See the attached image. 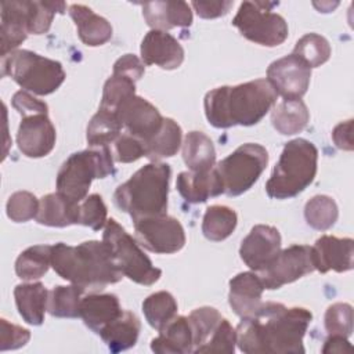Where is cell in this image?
<instances>
[{
	"instance_id": "cell-9",
	"label": "cell",
	"mask_w": 354,
	"mask_h": 354,
	"mask_svg": "<svg viewBox=\"0 0 354 354\" xmlns=\"http://www.w3.org/2000/svg\"><path fill=\"white\" fill-rule=\"evenodd\" d=\"M268 163L267 149L256 142H246L238 147L214 167L223 194L239 196L249 191L259 180Z\"/></svg>"
},
{
	"instance_id": "cell-1",
	"label": "cell",
	"mask_w": 354,
	"mask_h": 354,
	"mask_svg": "<svg viewBox=\"0 0 354 354\" xmlns=\"http://www.w3.org/2000/svg\"><path fill=\"white\" fill-rule=\"evenodd\" d=\"M313 319L304 307H286L266 301L250 315L241 318L235 332L236 344L242 353H304L303 337Z\"/></svg>"
},
{
	"instance_id": "cell-16",
	"label": "cell",
	"mask_w": 354,
	"mask_h": 354,
	"mask_svg": "<svg viewBox=\"0 0 354 354\" xmlns=\"http://www.w3.org/2000/svg\"><path fill=\"white\" fill-rule=\"evenodd\" d=\"M57 133L47 113L25 116L17 133L18 149L28 158L47 156L55 145Z\"/></svg>"
},
{
	"instance_id": "cell-12",
	"label": "cell",
	"mask_w": 354,
	"mask_h": 354,
	"mask_svg": "<svg viewBox=\"0 0 354 354\" xmlns=\"http://www.w3.org/2000/svg\"><path fill=\"white\" fill-rule=\"evenodd\" d=\"M138 243L149 252L171 254L185 245V232L181 223L171 216L162 214L133 221Z\"/></svg>"
},
{
	"instance_id": "cell-47",
	"label": "cell",
	"mask_w": 354,
	"mask_h": 354,
	"mask_svg": "<svg viewBox=\"0 0 354 354\" xmlns=\"http://www.w3.org/2000/svg\"><path fill=\"white\" fill-rule=\"evenodd\" d=\"M12 106L18 111V113L25 116H32L37 113H47L48 115V106L44 101H40L35 98L29 91L19 90L12 95Z\"/></svg>"
},
{
	"instance_id": "cell-28",
	"label": "cell",
	"mask_w": 354,
	"mask_h": 354,
	"mask_svg": "<svg viewBox=\"0 0 354 354\" xmlns=\"http://www.w3.org/2000/svg\"><path fill=\"white\" fill-rule=\"evenodd\" d=\"M79 203L69 201L58 192L47 194L40 199L36 221L47 227H68L77 224Z\"/></svg>"
},
{
	"instance_id": "cell-51",
	"label": "cell",
	"mask_w": 354,
	"mask_h": 354,
	"mask_svg": "<svg viewBox=\"0 0 354 354\" xmlns=\"http://www.w3.org/2000/svg\"><path fill=\"white\" fill-rule=\"evenodd\" d=\"M351 350V344L344 336L339 335H329V337L325 340L322 353H346Z\"/></svg>"
},
{
	"instance_id": "cell-24",
	"label": "cell",
	"mask_w": 354,
	"mask_h": 354,
	"mask_svg": "<svg viewBox=\"0 0 354 354\" xmlns=\"http://www.w3.org/2000/svg\"><path fill=\"white\" fill-rule=\"evenodd\" d=\"M151 348L159 354H187L192 353V330L187 317L176 315L159 329V335L152 339Z\"/></svg>"
},
{
	"instance_id": "cell-22",
	"label": "cell",
	"mask_w": 354,
	"mask_h": 354,
	"mask_svg": "<svg viewBox=\"0 0 354 354\" xmlns=\"http://www.w3.org/2000/svg\"><path fill=\"white\" fill-rule=\"evenodd\" d=\"M176 187L188 203H203L209 198L223 194V185L214 167L209 171H181L177 176Z\"/></svg>"
},
{
	"instance_id": "cell-17",
	"label": "cell",
	"mask_w": 354,
	"mask_h": 354,
	"mask_svg": "<svg viewBox=\"0 0 354 354\" xmlns=\"http://www.w3.org/2000/svg\"><path fill=\"white\" fill-rule=\"evenodd\" d=\"M140 54L144 65H156L166 71L178 68L184 61L183 46L165 30H149L141 41Z\"/></svg>"
},
{
	"instance_id": "cell-5",
	"label": "cell",
	"mask_w": 354,
	"mask_h": 354,
	"mask_svg": "<svg viewBox=\"0 0 354 354\" xmlns=\"http://www.w3.org/2000/svg\"><path fill=\"white\" fill-rule=\"evenodd\" d=\"M318 149L306 138L285 144L281 156L266 183V192L272 199H290L303 192L315 178Z\"/></svg>"
},
{
	"instance_id": "cell-48",
	"label": "cell",
	"mask_w": 354,
	"mask_h": 354,
	"mask_svg": "<svg viewBox=\"0 0 354 354\" xmlns=\"http://www.w3.org/2000/svg\"><path fill=\"white\" fill-rule=\"evenodd\" d=\"M145 72L144 62L134 54H124L113 64V73L130 77L137 82Z\"/></svg>"
},
{
	"instance_id": "cell-35",
	"label": "cell",
	"mask_w": 354,
	"mask_h": 354,
	"mask_svg": "<svg viewBox=\"0 0 354 354\" xmlns=\"http://www.w3.org/2000/svg\"><path fill=\"white\" fill-rule=\"evenodd\" d=\"M120 131L122 124L116 113L100 108L88 122L86 140L90 147H108L118 140Z\"/></svg>"
},
{
	"instance_id": "cell-15",
	"label": "cell",
	"mask_w": 354,
	"mask_h": 354,
	"mask_svg": "<svg viewBox=\"0 0 354 354\" xmlns=\"http://www.w3.org/2000/svg\"><path fill=\"white\" fill-rule=\"evenodd\" d=\"M281 250L279 231L272 225L257 224L242 239L239 254L254 272L267 267Z\"/></svg>"
},
{
	"instance_id": "cell-19",
	"label": "cell",
	"mask_w": 354,
	"mask_h": 354,
	"mask_svg": "<svg viewBox=\"0 0 354 354\" xmlns=\"http://www.w3.org/2000/svg\"><path fill=\"white\" fill-rule=\"evenodd\" d=\"M264 286L256 272L245 271L230 281L228 303L234 313L243 318L253 314L261 306Z\"/></svg>"
},
{
	"instance_id": "cell-14",
	"label": "cell",
	"mask_w": 354,
	"mask_h": 354,
	"mask_svg": "<svg viewBox=\"0 0 354 354\" xmlns=\"http://www.w3.org/2000/svg\"><path fill=\"white\" fill-rule=\"evenodd\" d=\"M116 116L126 133L137 137L144 144L159 131L163 123V116L158 108L136 94L119 105Z\"/></svg>"
},
{
	"instance_id": "cell-30",
	"label": "cell",
	"mask_w": 354,
	"mask_h": 354,
	"mask_svg": "<svg viewBox=\"0 0 354 354\" xmlns=\"http://www.w3.org/2000/svg\"><path fill=\"white\" fill-rule=\"evenodd\" d=\"M183 159L191 171H209L216 163V149L202 131L187 133L183 141Z\"/></svg>"
},
{
	"instance_id": "cell-3",
	"label": "cell",
	"mask_w": 354,
	"mask_h": 354,
	"mask_svg": "<svg viewBox=\"0 0 354 354\" xmlns=\"http://www.w3.org/2000/svg\"><path fill=\"white\" fill-rule=\"evenodd\" d=\"M51 267L62 279L84 290H101L123 278L104 241H84L77 246L64 242L51 245Z\"/></svg>"
},
{
	"instance_id": "cell-25",
	"label": "cell",
	"mask_w": 354,
	"mask_h": 354,
	"mask_svg": "<svg viewBox=\"0 0 354 354\" xmlns=\"http://www.w3.org/2000/svg\"><path fill=\"white\" fill-rule=\"evenodd\" d=\"M69 15L73 19L80 40L88 47L105 44L112 37L111 24L90 7L83 4L69 6Z\"/></svg>"
},
{
	"instance_id": "cell-21",
	"label": "cell",
	"mask_w": 354,
	"mask_h": 354,
	"mask_svg": "<svg viewBox=\"0 0 354 354\" xmlns=\"http://www.w3.org/2000/svg\"><path fill=\"white\" fill-rule=\"evenodd\" d=\"M1 57L17 50L28 37V18L25 0L1 1Z\"/></svg>"
},
{
	"instance_id": "cell-50",
	"label": "cell",
	"mask_w": 354,
	"mask_h": 354,
	"mask_svg": "<svg viewBox=\"0 0 354 354\" xmlns=\"http://www.w3.org/2000/svg\"><path fill=\"white\" fill-rule=\"evenodd\" d=\"M332 140L339 149L353 151V119L339 123L332 131Z\"/></svg>"
},
{
	"instance_id": "cell-36",
	"label": "cell",
	"mask_w": 354,
	"mask_h": 354,
	"mask_svg": "<svg viewBox=\"0 0 354 354\" xmlns=\"http://www.w3.org/2000/svg\"><path fill=\"white\" fill-rule=\"evenodd\" d=\"M142 313L148 324L159 330L176 317L177 301L173 295L166 290L155 292L142 301Z\"/></svg>"
},
{
	"instance_id": "cell-26",
	"label": "cell",
	"mask_w": 354,
	"mask_h": 354,
	"mask_svg": "<svg viewBox=\"0 0 354 354\" xmlns=\"http://www.w3.org/2000/svg\"><path fill=\"white\" fill-rule=\"evenodd\" d=\"M15 306L22 319L29 325H41L47 310L48 290L41 282L19 283L14 289Z\"/></svg>"
},
{
	"instance_id": "cell-49",
	"label": "cell",
	"mask_w": 354,
	"mask_h": 354,
	"mask_svg": "<svg viewBox=\"0 0 354 354\" xmlns=\"http://www.w3.org/2000/svg\"><path fill=\"white\" fill-rule=\"evenodd\" d=\"M232 6H234V1H224V0L191 3V7H194L196 14L205 19H212V18H218L221 15H225Z\"/></svg>"
},
{
	"instance_id": "cell-38",
	"label": "cell",
	"mask_w": 354,
	"mask_h": 354,
	"mask_svg": "<svg viewBox=\"0 0 354 354\" xmlns=\"http://www.w3.org/2000/svg\"><path fill=\"white\" fill-rule=\"evenodd\" d=\"M337 217V205L328 195H315L304 206V218L314 230H329L336 223Z\"/></svg>"
},
{
	"instance_id": "cell-13",
	"label": "cell",
	"mask_w": 354,
	"mask_h": 354,
	"mask_svg": "<svg viewBox=\"0 0 354 354\" xmlns=\"http://www.w3.org/2000/svg\"><path fill=\"white\" fill-rule=\"evenodd\" d=\"M311 68L295 54L285 55L270 64L267 82L283 100L301 98L310 86Z\"/></svg>"
},
{
	"instance_id": "cell-45",
	"label": "cell",
	"mask_w": 354,
	"mask_h": 354,
	"mask_svg": "<svg viewBox=\"0 0 354 354\" xmlns=\"http://www.w3.org/2000/svg\"><path fill=\"white\" fill-rule=\"evenodd\" d=\"M113 159L119 163H131L145 156V145L137 137L123 133L113 142Z\"/></svg>"
},
{
	"instance_id": "cell-42",
	"label": "cell",
	"mask_w": 354,
	"mask_h": 354,
	"mask_svg": "<svg viewBox=\"0 0 354 354\" xmlns=\"http://www.w3.org/2000/svg\"><path fill=\"white\" fill-rule=\"evenodd\" d=\"M106 206L98 194L87 195L80 203H79V220L77 224H82L84 227H90L94 231H98L105 227L108 218H106Z\"/></svg>"
},
{
	"instance_id": "cell-40",
	"label": "cell",
	"mask_w": 354,
	"mask_h": 354,
	"mask_svg": "<svg viewBox=\"0 0 354 354\" xmlns=\"http://www.w3.org/2000/svg\"><path fill=\"white\" fill-rule=\"evenodd\" d=\"M136 94V82L130 77L112 73L105 82L100 108L116 113L119 105Z\"/></svg>"
},
{
	"instance_id": "cell-2",
	"label": "cell",
	"mask_w": 354,
	"mask_h": 354,
	"mask_svg": "<svg viewBox=\"0 0 354 354\" xmlns=\"http://www.w3.org/2000/svg\"><path fill=\"white\" fill-rule=\"evenodd\" d=\"M277 97L267 79L221 86L206 93L205 115L207 122L217 129L253 126L275 105Z\"/></svg>"
},
{
	"instance_id": "cell-44",
	"label": "cell",
	"mask_w": 354,
	"mask_h": 354,
	"mask_svg": "<svg viewBox=\"0 0 354 354\" xmlns=\"http://www.w3.org/2000/svg\"><path fill=\"white\" fill-rule=\"evenodd\" d=\"M236 344V332L228 319L223 318L210 339L201 348L199 353H210V354H232L235 351Z\"/></svg>"
},
{
	"instance_id": "cell-29",
	"label": "cell",
	"mask_w": 354,
	"mask_h": 354,
	"mask_svg": "<svg viewBox=\"0 0 354 354\" xmlns=\"http://www.w3.org/2000/svg\"><path fill=\"white\" fill-rule=\"evenodd\" d=\"M308 120L310 112L301 98L282 100L272 106L271 123L283 136H293L303 131Z\"/></svg>"
},
{
	"instance_id": "cell-4",
	"label": "cell",
	"mask_w": 354,
	"mask_h": 354,
	"mask_svg": "<svg viewBox=\"0 0 354 354\" xmlns=\"http://www.w3.org/2000/svg\"><path fill=\"white\" fill-rule=\"evenodd\" d=\"M170 177L171 169L167 163L151 162L116 188L115 205L130 214L133 221L166 214Z\"/></svg>"
},
{
	"instance_id": "cell-10",
	"label": "cell",
	"mask_w": 354,
	"mask_h": 354,
	"mask_svg": "<svg viewBox=\"0 0 354 354\" xmlns=\"http://www.w3.org/2000/svg\"><path fill=\"white\" fill-rule=\"evenodd\" d=\"M275 6L278 3L243 1L232 19V25L245 39L256 44L279 46L288 39L289 28L282 15L272 12Z\"/></svg>"
},
{
	"instance_id": "cell-27",
	"label": "cell",
	"mask_w": 354,
	"mask_h": 354,
	"mask_svg": "<svg viewBox=\"0 0 354 354\" xmlns=\"http://www.w3.org/2000/svg\"><path fill=\"white\" fill-rule=\"evenodd\" d=\"M141 330V322L138 317L127 310L105 325L100 330V337L108 346L112 353H119L131 348L138 339Z\"/></svg>"
},
{
	"instance_id": "cell-41",
	"label": "cell",
	"mask_w": 354,
	"mask_h": 354,
	"mask_svg": "<svg viewBox=\"0 0 354 354\" xmlns=\"http://www.w3.org/2000/svg\"><path fill=\"white\" fill-rule=\"evenodd\" d=\"M40 201L29 191L14 192L6 205L7 216L14 223H25L36 218Z\"/></svg>"
},
{
	"instance_id": "cell-11",
	"label": "cell",
	"mask_w": 354,
	"mask_h": 354,
	"mask_svg": "<svg viewBox=\"0 0 354 354\" xmlns=\"http://www.w3.org/2000/svg\"><path fill=\"white\" fill-rule=\"evenodd\" d=\"M315 270L313 250L308 245H290L279 250L275 259L263 270L257 271L264 289H279Z\"/></svg>"
},
{
	"instance_id": "cell-37",
	"label": "cell",
	"mask_w": 354,
	"mask_h": 354,
	"mask_svg": "<svg viewBox=\"0 0 354 354\" xmlns=\"http://www.w3.org/2000/svg\"><path fill=\"white\" fill-rule=\"evenodd\" d=\"M223 317L214 307H199L195 308L189 317V325L192 330V343L194 348L192 353H199L201 348L206 344V342L210 339L218 324L221 322Z\"/></svg>"
},
{
	"instance_id": "cell-43",
	"label": "cell",
	"mask_w": 354,
	"mask_h": 354,
	"mask_svg": "<svg viewBox=\"0 0 354 354\" xmlns=\"http://www.w3.org/2000/svg\"><path fill=\"white\" fill-rule=\"evenodd\" d=\"M324 321L329 335L348 337L353 332V307L348 303H335L328 307Z\"/></svg>"
},
{
	"instance_id": "cell-8",
	"label": "cell",
	"mask_w": 354,
	"mask_h": 354,
	"mask_svg": "<svg viewBox=\"0 0 354 354\" xmlns=\"http://www.w3.org/2000/svg\"><path fill=\"white\" fill-rule=\"evenodd\" d=\"M102 241L109 248L123 277L144 286L153 285L162 277V270L152 264L136 239L115 218L106 221Z\"/></svg>"
},
{
	"instance_id": "cell-46",
	"label": "cell",
	"mask_w": 354,
	"mask_h": 354,
	"mask_svg": "<svg viewBox=\"0 0 354 354\" xmlns=\"http://www.w3.org/2000/svg\"><path fill=\"white\" fill-rule=\"evenodd\" d=\"M1 332H0V350H15L25 346L30 339V332L19 325L11 324L7 319H0Z\"/></svg>"
},
{
	"instance_id": "cell-31",
	"label": "cell",
	"mask_w": 354,
	"mask_h": 354,
	"mask_svg": "<svg viewBox=\"0 0 354 354\" xmlns=\"http://www.w3.org/2000/svg\"><path fill=\"white\" fill-rule=\"evenodd\" d=\"M183 131L180 124L171 118H163L162 127L151 137L145 145V156L152 162H159L163 158H170L177 153L181 147Z\"/></svg>"
},
{
	"instance_id": "cell-33",
	"label": "cell",
	"mask_w": 354,
	"mask_h": 354,
	"mask_svg": "<svg viewBox=\"0 0 354 354\" xmlns=\"http://www.w3.org/2000/svg\"><path fill=\"white\" fill-rule=\"evenodd\" d=\"M84 289L77 285H58L48 292L47 311L57 318H77L80 317V301Z\"/></svg>"
},
{
	"instance_id": "cell-32",
	"label": "cell",
	"mask_w": 354,
	"mask_h": 354,
	"mask_svg": "<svg viewBox=\"0 0 354 354\" xmlns=\"http://www.w3.org/2000/svg\"><path fill=\"white\" fill-rule=\"evenodd\" d=\"M236 223L238 216L234 209L224 205H213L203 214L202 232L209 241L220 242L234 232Z\"/></svg>"
},
{
	"instance_id": "cell-39",
	"label": "cell",
	"mask_w": 354,
	"mask_h": 354,
	"mask_svg": "<svg viewBox=\"0 0 354 354\" xmlns=\"http://www.w3.org/2000/svg\"><path fill=\"white\" fill-rule=\"evenodd\" d=\"M292 54L304 61L310 68H317L329 59L330 44L321 35L307 33L296 41Z\"/></svg>"
},
{
	"instance_id": "cell-7",
	"label": "cell",
	"mask_w": 354,
	"mask_h": 354,
	"mask_svg": "<svg viewBox=\"0 0 354 354\" xmlns=\"http://www.w3.org/2000/svg\"><path fill=\"white\" fill-rule=\"evenodd\" d=\"M1 76H10L25 91L48 95L64 83L66 73L55 59L30 50H15L1 57Z\"/></svg>"
},
{
	"instance_id": "cell-6",
	"label": "cell",
	"mask_w": 354,
	"mask_h": 354,
	"mask_svg": "<svg viewBox=\"0 0 354 354\" xmlns=\"http://www.w3.org/2000/svg\"><path fill=\"white\" fill-rule=\"evenodd\" d=\"M113 155L108 147H91L72 153L57 174V192L72 202H82L95 178L113 174Z\"/></svg>"
},
{
	"instance_id": "cell-23",
	"label": "cell",
	"mask_w": 354,
	"mask_h": 354,
	"mask_svg": "<svg viewBox=\"0 0 354 354\" xmlns=\"http://www.w3.org/2000/svg\"><path fill=\"white\" fill-rule=\"evenodd\" d=\"M122 307L116 295L112 293H90L80 301V318L97 335L111 321L122 314Z\"/></svg>"
},
{
	"instance_id": "cell-34",
	"label": "cell",
	"mask_w": 354,
	"mask_h": 354,
	"mask_svg": "<svg viewBox=\"0 0 354 354\" xmlns=\"http://www.w3.org/2000/svg\"><path fill=\"white\" fill-rule=\"evenodd\" d=\"M51 266V245H35L25 249L15 261V272L24 281L41 278Z\"/></svg>"
},
{
	"instance_id": "cell-18",
	"label": "cell",
	"mask_w": 354,
	"mask_h": 354,
	"mask_svg": "<svg viewBox=\"0 0 354 354\" xmlns=\"http://www.w3.org/2000/svg\"><path fill=\"white\" fill-rule=\"evenodd\" d=\"M353 246L351 238L322 235L311 246L315 270L321 274L330 270L336 272L350 271L353 268Z\"/></svg>"
},
{
	"instance_id": "cell-20",
	"label": "cell",
	"mask_w": 354,
	"mask_h": 354,
	"mask_svg": "<svg viewBox=\"0 0 354 354\" xmlns=\"http://www.w3.org/2000/svg\"><path fill=\"white\" fill-rule=\"evenodd\" d=\"M141 7L147 25L155 30L166 32L192 24L191 6L185 1H148Z\"/></svg>"
}]
</instances>
